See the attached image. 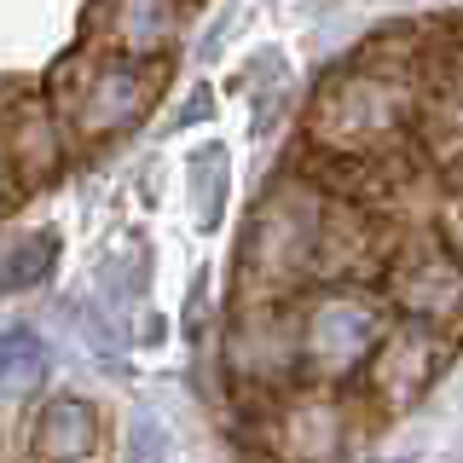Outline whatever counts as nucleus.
Listing matches in <instances>:
<instances>
[{
	"mask_svg": "<svg viewBox=\"0 0 463 463\" xmlns=\"http://www.w3.org/2000/svg\"><path fill=\"white\" fill-rule=\"evenodd\" d=\"M411 81L400 70H376V64H347L336 70L313 99L307 134L325 151H394L400 134L411 128Z\"/></svg>",
	"mask_w": 463,
	"mask_h": 463,
	"instance_id": "1",
	"label": "nucleus"
},
{
	"mask_svg": "<svg viewBox=\"0 0 463 463\" xmlns=\"http://www.w3.org/2000/svg\"><path fill=\"white\" fill-rule=\"evenodd\" d=\"M383 336H388V313L365 289H318L296 313V359L318 383H342V376L365 371Z\"/></svg>",
	"mask_w": 463,
	"mask_h": 463,
	"instance_id": "2",
	"label": "nucleus"
},
{
	"mask_svg": "<svg viewBox=\"0 0 463 463\" xmlns=\"http://www.w3.org/2000/svg\"><path fill=\"white\" fill-rule=\"evenodd\" d=\"M151 99H156V64H139V58L87 52L58 70V116L81 139H110L134 128Z\"/></svg>",
	"mask_w": 463,
	"mask_h": 463,
	"instance_id": "3",
	"label": "nucleus"
},
{
	"mask_svg": "<svg viewBox=\"0 0 463 463\" xmlns=\"http://www.w3.org/2000/svg\"><path fill=\"white\" fill-rule=\"evenodd\" d=\"M325 192L313 180H289L255 209L250 238H243V272L267 279V289H284L296 279H313L318 221H325Z\"/></svg>",
	"mask_w": 463,
	"mask_h": 463,
	"instance_id": "4",
	"label": "nucleus"
},
{
	"mask_svg": "<svg viewBox=\"0 0 463 463\" xmlns=\"http://www.w3.org/2000/svg\"><path fill=\"white\" fill-rule=\"evenodd\" d=\"M388 301L411 325H452V318H463V267L446 243L417 238L388 260Z\"/></svg>",
	"mask_w": 463,
	"mask_h": 463,
	"instance_id": "5",
	"label": "nucleus"
},
{
	"mask_svg": "<svg viewBox=\"0 0 463 463\" xmlns=\"http://www.w3.org/2000/svg\"><path fill=\"white\" fill-rule=\"evenodd\" d=\"M226 365L243 376V383H284L289 371H301L296 359V318L272 301H250L232 325L226 342Z\"/></svg>",
	"mask_w": 463,
	"mask_h": 463,
	"instance_id": "6",
	"label": "nucleus"
},
{
	"mask_svg": "<svg viewBox=\"0 0 463 463\" xmlns=\"http://www.w3.org/2000/svg\"><path fill=\"white\" fill-rule=\"evenodd\" d=\"M93 35L105 41L116 58H139L156 64L174 35H180V0H99Z\"/></svg>",
	"mask_w": 463,
	"mask_h": 463,
	"instance_id": "7",
	"label": "nucleus"
},
{
	"mask_svg": "<svg viewBox=\"0 0 463 463\" xmlns=\"http://www.w3.org/2000/svg\"><path fill=\"white\" fill-rule=\"evenodd\" d=\"M440 359H446V342L434 336L429 325H405V330H388V336L376 342L365 371H371V388L388 405H405V400H417L434 383Z\"/></svg>",
	"mask_w": 463,
	"mask_h": 463,
	"instance_id": "8",
	"label": "nucleus"
},
{
	"mask_svg": "<svg viewBox=\"0 0 463 463\" xmlns=\"http://www.w3.org/2000/svg\"><path fill=\"white\" fill-rule=\"evenodd\" d=\"M99 440V417L87 400H52L47 411L35 417V458L41 463H81Z\"/></svg>",
	"mask_w": 463,
	"mask_h": 463,
	"instance_id": "9",
	"label": "nucleus"
},
{
	"mask_svg": "<svg viewBox=\"0 0 463 463\" xmlns=\"http://www.w3.org/2000/svg\"><path fill=\"white\" fill-rule=\"evenodd\" d=\"M279 440H284L296 458L325 463V458L342 446V411H336L330 400H296V405L284 411V423H279Z\"/></svg>",
	"mask_w": 463,
	"mask_h": 463,
	"instance_id": "10",
	"label": "nucleus"
},
{
	"mask_svg": "<svg viewBox=\"0 0 463 463\" xmlns=\"http://www.w3.org/2000/svg\"><path fill=\"white\" fill-rule=\"evenodd\" d=\"M52 260H58V238H52V232H29V238L0 243V296L35 289L52 272Z\"/></svg>",
	"mask_w": 463,
	"mask_h": 463,
	"instance_id": "11",
	"label": "nucleus"
},
{
	"mask_svg": "<svg viewBox=\"0 0 463 463\" xmlns=\"http://www.w3.org/2000/svg\"><path fill=\"white\" fill-rule=\"evenodd\" d=\"M47 376V347L35 330H0V388L6 394H29V388Z\"/></svg>",
	"mask_w": 463,
	"mask_h": 463,
	"instance_id": "12",
	"label": "nucleus"
},
{
	"mask_svg": "<svg viewBox=\"0 0 463 463\" xmlns=\"http://www.w3.org/2000/svg\"><path fill=\"white\" fill-rule=\"evenodd\" d=\"M423 134L440 156H463V87H446L423 116Z\"/></svg>",
	"mask_w": 463,
	"mask_h": 463,
	"instance_id": "13",
	"label": "nucleus"
},
{
	"mask_svg": "<svg viewBox=\"0 0 463 463\" xmlns=\"http://www.w3.org/2000/svg\"><path fill=\"white\" fill-rule=\"evenodd\" d=\"M128 463H168V440L151 417H139L134 434H128Z\"/></svg>",
	"mask_w": 463,
	"mask_h": 463,
	"instance_id": "14",
	"label": "nucleus"
},
{
	"mask_svg": "<svg viewBox=\"0 0 463 463\" xmlns=\"http://www.w3.org/2000/svg\"><path fill=\"white\" fill-rule=\"evenodd\" d=\"M440 243L452 250V260L463 267V197H458V203H446V209H440Z\"/></svg>",
	"mask_w": 463,
	"mask_h": 463,
	"instance_id": "15",
	"label": "nucleus"
},
{
	"mask_svg": "<svg viewBox=\"0 0 463 463\" xmlns=\"http://www.w3.org/2000/svg\"><path fill=\"white\" fill-rule=\"evenodd\" d=\"M0 197H6V163H0Z\"/></svg>",
	"mask_w": 463,
	"mask_h": 463,
	"instance_id": "16",
	"label": "nucleus"
}]
</instances>
